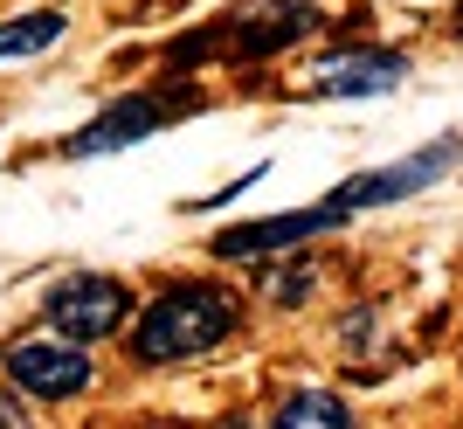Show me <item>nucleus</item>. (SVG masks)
Segmentation results:
<instances>
[{
  "instance_id": "f257e3e1",
  "label": "nucleus",
  "mask_w": 463,
  "mask_h": 429,
  "mask_svg": "<svg viewBox=\"0 0 463 429\" xmlns=\"http://www.w3.org/2000/svg\"><path fill=\"white\" fill-rule=\"evenodd\" d=\"M235 332V305L229 291L214 284H174L159 291L132 326V360L138 367H180V360H201Z\"/></svg>"
},
{
  "instance_id": "f03ea898",
  "label": "nucleus",
  "mask_w": 463,
  "mask_h": 429,
  "mask_svg": "<svg viewBox=\"0 0 463 429\" xmlns=\"http://www.w3.org/2000/svg\"><path fill=\"white\" fill-rule=\"evenodd\" d=\"M235 21V14H229ZM318 7L311 0H263L256 14H242L235 28H214V35H194V42H174V70H194L201 56H214V49H229V56H277V49H290V42H305L311 28H318Z\"/></svg>"
},
{
  "instance_id": "7ed1b4c3",
  "label": "nucleus",
  "mask_w": 463,
  "mask_h": 429,
  "mask_svg": "<svg viewBox=\"0 0 463 429\" xmlns=\"http://www.w3.org/2000/svg\"><path fill=\"white\" fill-rule=\"evenodd\" d=\"M187 111H201V98H187V91H132V98L104 104L83 132L62 138V153H70V159L125 153V146H146L153 132H166V125H174V118H187Z\"/></svg>"
},
{
  "instance_id": "20e7f679",
  "label": "nucleus",
  "mask_w": 463,
  "mask_h": 429,
  "mask_svg": "<svg viewBox=\"0 0 463 429\" xmlns=\"http://www.w3.org/2000/svg\"><path fill=\"white\" fill-rule=\"evenodd\" d=\"M125 312H132V291H125L118 277H104V271H77V277H62V284H49V298H42L49 332L77 339V347L111 339V332L125 326Z\"/></svg>"
},
{
  "instance_id": "39448f33",
  "label": "nucleus",
  "mask_w": 463,
  "mask_h": 429,
  "mask_svg": "<svg viewBox=\"0 0 463 429\" xmlns=\"http://www.w3.org/2000/svg\"><path fill=\"white\" fill-rule=\"evenodd\" d=\"M457 159H463V138L443 132V138H429L422 153L394 159V167H373V174L339 180V187H332V201H339L346 214H360V208H394V201H408V195H422V187H436V180H443Z\"/></svg>"
},
{
  "instance_id": "423d86ee",
  "label": "nucleus",
  "mask_w": 463,
  "mask_h": 429,
  "mask_svg": "<svg viewBox=\"0 0 463 429\" xmlns=\"http://www.w3.org/2000/svg\"><path fill=\"white\" fill-rule=\"evenodd\" d=\"M0 367H7V381H14L21 395H35V402H70V395L90 388V353H83L77 339H62V332H49V339H14V347L0 353Z\"/></svg>"
},
{
  "instance_id": "0eeeda50",
  "label": "nucleus",
  "mask_w": 463,
  "mask_h": 429,
  "mask_svg": "<svg viewBox=\"0 0 463 429\" xmlns=\"http://www.w3.org/2000/svg\"><path fill=\"white\" fill-rule=\"evenodd\" d=\"M346 222L339 201H318V208H290V214H263V222H229V229L214 235V256L222 263H256V256H284L311 235H332Z\"/></svg>"
},
{
  "instance_id": "6e6552de",
  "label": "nucleus",
  "mask_w": 463,
  "mask_h": 429,
  "mask_svg": "<svg viewBox=\"0 0 463 429\" xmlns=\"http://www.w3.org/2000/svg\"><path fill=\"white\" fill-rule=\"evenodd\" d=\"M402 83H408L402 49H346V56H326L311 70L318 98H381V91H402Z\"/></svg>"
},
{
  "instance_id": "1a4fd4ad",
  "label": "nucleus",
  "mask_w": 463,
  "mask_h": 429,
  "mask_svg": "<svg viewBox=\"0 0 463 429\" xmlns=\"http://www.w3.org/2000/svg\"><path fill=\"white\" fill-rule=\"evenodd\" d=\"M70 14L62 7H35V14H14L0 21V62H21V56H42V49H56Z\"/></svg>"
},
{
  "instance_id": "9d476101",
  "label": "nucleus",
  "mask_w": 463,
  "mask_h": 429,
  "mask_svg": "<svg viewBox=\"0 0 463 429\" xmlns=\"http://www.w3.org/2000/svg\"><path fill=\"white\" fill-rule=\"evenodd\" d=\"M270 429H353V409L326 388H298L270 409Z\"/></svg>"
},
{
  "instance_id": "9b49d317",
  "label": "nucleus",
  "mask_w": 463,
  "mask_h": 429,
  "mask_svg": "<svg viewBox=\"0 0 463 429\" xmlns=\"http://www.w3.org/2000/svg\"><path fill=\"white\" fill-rule=\"evenodd\" d=\"M311 284H318V277H311V263H298V271H277V277H270V298H277V305H305Z\"/></svg>"
},
{
  "instance_id": "f8f14e48",
  "label": "nucleus",
  "mask_w": 463,
  "mask_h": 429,
  "mask_svg": "<svg viewBox=\"0 0 463 429\" xmlns=\"http://www.w3.org/2000/svg\"><path fill=\"white\" fill-rule=\"evenodd\" d=\"M0 429H28V409H21V395H0Z\"/></svg>"
},
{
  "instance_id": "ddd939ff",
  "label": "nucleus",
  "mask_w": 463,
  "mask_h": 429,
  "mask_svg": "<svg viewBox=\"0 0 463 429\" xmlns=\"http://www.w3.org/2000/svg\"><path fill=\"white\" fill-rule=\"evenodd\" d=\"M457 35H463V14H457Z\"/></svg>"
}]
</instances>
